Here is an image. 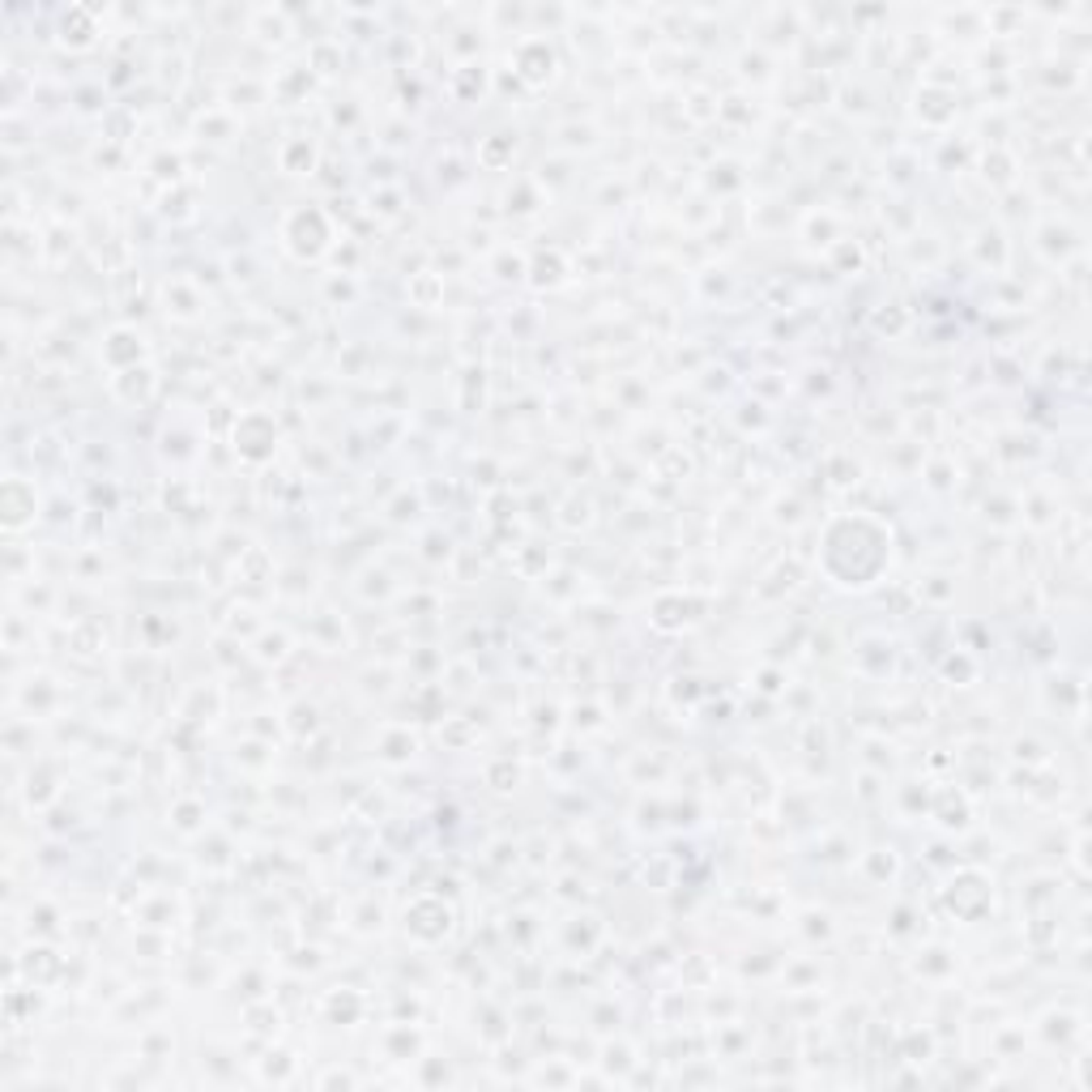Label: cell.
I'll return each mask as SVG.
<instances>
[{"mask_svg":"<svg viewBox=\"0 0 1092 1092\" xmlns=\"http://www.w3.org/2000/svg\"><path fill=\"white\" fill-rule=\"evenodd\" d=\"M0 499H5V529H10V533H22V529L39 516L35 487H31L27 478H18V474L5 478V491H0Z\"/></svg>","mask_w":1092,"mask_h":1092,"instance_id":"1","label":"cell"},{"mask_svg":"<svg viewBox=\"0 0 1092 1092\" xmlns=\"http://www.w3.org/2000/svg\"><path fill=\"white\" fill-rule=\"evenodd\" d=\"M60 39L65 43H73V48H90L94 43V35H99V27H94V10H82V5H73L65 18H60Z\"/></svg>","mask_w":1092,"mask_h":1092,"instance_id":"2","label":"cell"}]
</instances>
